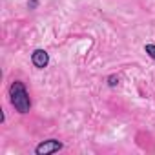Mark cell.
<instances>
[{
	"instance_id": "8992f818",
	"label": "cell",
	"mask_w": 155,
	"mask_h": 155,
	"mask_svg": "<svg viewBox=\"0 0 155 155\" xmlns=\"http://www.w3.org/2000/svg\"><path fill=\"white\" fill-rule=\"evenodd\" d=\"M0 122H6V113H4V110H0Z\"/></svg>"
},
{
	"instance_id": "3957f363",
	"label": "cell",
	"mask_w": 155,
	"mask_h": 155,
	"mask_svg": "<svg viewBox=\"0 0 155 155\" xmlns=\"http://www.w3.org/2000/svg\"><path fill=\"white\" fill-rule=\"evenodd\" d=\"M31 62H33V66L37 68V69H44V68H48V64H49V53L46 51V49H35L33 53H31Z\"/></svg>"
},
{
	"instance_id": "5b68a950",
	"label": "cell",
	"mask_w": 155,
	"mask_h": 155,
	"mask_svg": "<svg viewBox=\"0 0 155 155\" xmlns=\"http://www.w3.org/2000/svg\"><path fill=\"white\" fill-rule=\"evenodd\" d=\"M108 86H110V88L119 86V77H117V75H110V77H108Z\"/></svg>"
},
{
	"instance_id": "7a4b0ae2",
	"label": "cell",
	"mask_w": 155,
	"mask_h": 155,
	"mask_svg": "<svg viewBox=\"0 0 155 155\" xmlns=\"http://www.w3.org/2000/svg\"><path fill=\"white\" fill-rule=\"evenodd\" d=\"M62 148H64V144L58 139H48V140H42L35 146V153L37 155H49V153L60 151Z\"/></svg>"
},
{
	"instance_id": "277c9868",
	"label": "cell",
	"mask_w": 155,
	"mask_h": 155,
	"mask_svg": "<svg viewBox=\"0 0 155 155\" xmlns=\"http://www.w3.org/2000/svg\"><path fill=\"white\" fill-rule=\"evenodd\" d=\"M144 53L150 55V57L155 60V44H146V46H144Z\"/></svg>"
},
{
	"instance_id": "6da1fadb",
	"label": "cell",
	"mask_w": 155,
	"mask_h": 155,
	"mask_svg": "<svg viewBox=\"0 0 155 155\" xmlns=\"http://www.w3.org/2000/svg\"><path fill=\"white\" fill-rule=\"evenodd\" d=\"M9 102L11 106L18 111V113H29L31 110V99H29V93L24 86L22 81H15L11 82L9 86Z\"/></svg>"
}]
</instances>
